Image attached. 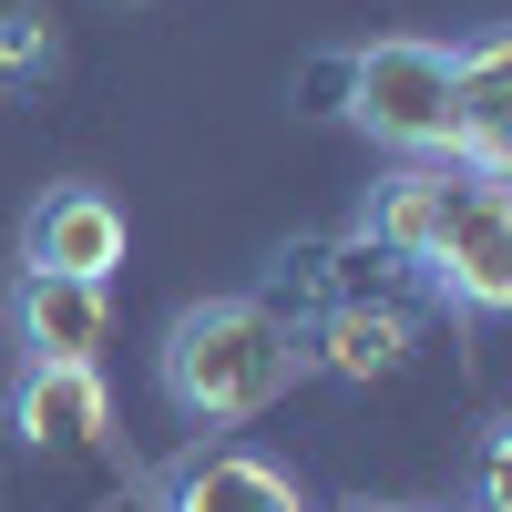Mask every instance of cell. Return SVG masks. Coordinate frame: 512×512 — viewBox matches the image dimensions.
I'll return each mask as SVG.
<instances>
[{"instance_id": "11", "label": "cell", "mask_w": 512, "mask_h": 512, "mask_svg": "<svg viewBox=\"0 0 512 512\" xmlns=\"http://www.w3.org/2000/svg\"><path fill=\"white\" fill-rule=\"evenodd\" d=\"M472 512H512V420H492L472 451Z\"/></svg>"}, {"instance_id": "3", "label": "cell", "mask_w": 512, "mask_h": 512, "mask_svg": "<svg viewBox=\"0 0 512 512\" xmlns=\"http://www.w3.org/2000/svg\"><path fill=\"white\" fill-rule=\"evenodd\" d=\"M154 379H164V400H175L195 431H236V420H267L297 379H308V349H297V328L246 287V297H195V308H175V328H164V349H154Z\"/></svg>"}, {"instance_id": "8", "label": "cell", "mask_w": 512, "mask_h": 512, "mask_svg": "<svg viewBox=\"0 0 512 512\" xmlns=\"http://www.w3.org/2000/svg\"><path fill=\"white\" fill-rule=\"evenodd\" d=\"M164 512H318V502L267 451H185L164 482Z\"/></svg>"}, {"instance_id": "5", "label": "cell", "mask_w": 512, "mask_h": 512, "mask_svg": "<svg viewBox=\"0 0 512 512\" xmlns=\"http://www.w3.org/2000/svg\"><path fill=\"white\" fill-rule=\"evenodd\" d=\"M11 441L31 461H93L113 441V390L93 359H21L11 379Z\"/></svg>"}, {"instance_id": "10", "label": "cell", "mask_w": 512, "mask_h": 512, "mask_svg": "<svg viewBox=\"0 0 512 512\" xmlns=\"http://www.w3.org/2000/svg\"><path fill=\"white\" fill-rule=\"evenodd\" d=\"M52 72H62V31L21 0H0V93H41Z\"/></svg>"}, {"instance_id": "9", "label": "cell", "mask_w": 512, "mask_h": 512, "mask_svg": "<svg viewBox=\"0 0 512 512\" xmlns=\"http://www.w3.org/2000/svg\"><path fill=\"white\" fill-rule=\"evenodd\" d=\"M11 338H21V359H93L103 349V287L93 277H41V267H21Z\"/></svg>"}, {"instance_id": "4", "label": "cell", "mask_w": 512, "mask_h": 512, "mask_svg": "<svg viewBox=\"0 0 512 512\" xmlns=\"http://www.w3.org/2000/svg\"><path fill=\"white\" fill-rule=\"evenodd\" d=\"M338 93H349L338 113H349L379 154H400V164H451V144H461L451 41L390 31V41H369V52H349V62H338Z\"/></svg>"}, {"instance_id": "2", "label": "cell", "mask_w": 512, "mask_h": 512, "mask_svg": "<svg viewBox=\"0 0 512 512\" xmlns=\"http://www.w3.org/2000/svg\"><path fill=\"white\" fill-rule=\"evenodd\" d=\"M379 246L441 287V308L512 318V185L472 164H390V185L359 216Z\"/></svg>"}, {"instance_id": "6", "label": "cell", "mask_w": 512, "mask_h": 512, "mask_svg": "<svg viewBox=\"0 0 512 512\" xmlns=\"http://www.w3.org/2000/svg\"><path fill=\"white\" fill-rule=\"evenodd\" d=\"M21 256L41 277H113L123 267V205L103 195V185H52L31 205V226H21Z\"/></svg>"}, {"instance_id": "7", "label": "cell", "mask_w": 512, "mask_h": 512, "mask_svg": "<svg viewBox=\"0 0 512 512\" xmlns=\"http://www.w3.org/2000/svg\"><path fill=\"white\" fill-rule=\"evenodd\" d=\"M451 103H461V144L451 164L512 185V31H482L451 52Z\"/></svg>"}, {"instance_id": "1", "label": "cell", "mask_w": 512, "mask_h": 512, "mask_svg": "<svg viewBox=\"0 0 512 512\" xmlns=\"http://www.w3.org/2000/svg\"><path fill=\"white\" fill-rule=\"evenodd\" d=\"M256 297L297 328L308 369H328V379H390V369H410V349L441 318V287L420 277V267H400L369 226L287 246L277 277L256 287Z\"/></svg>"}]
</instances>
